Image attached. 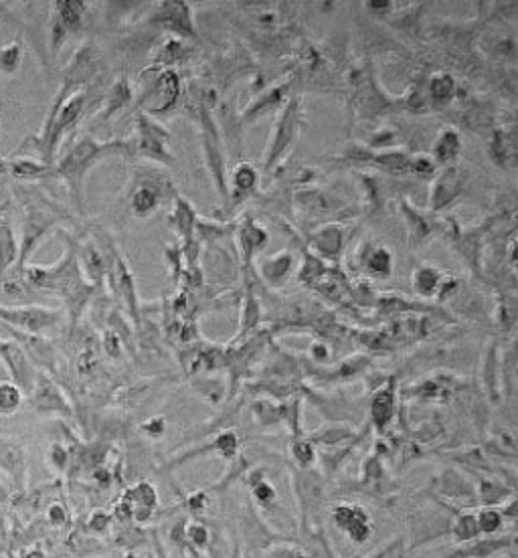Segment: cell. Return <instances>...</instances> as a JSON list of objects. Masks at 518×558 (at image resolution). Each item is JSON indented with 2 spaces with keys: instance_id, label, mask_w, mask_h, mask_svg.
I'll return each instance as SVG.
<instances>
[{
  "instance_id": "1",
  "label": "cell",
  "mask_w": 518,
  "mask_h": 558,
  "mask_svg": "<svg viewBox=\"0 0 518 558\" xmlns=\"http://www.w3.org/2000/svg\"><path fill=\"white\" fill-rule=\"evenodd\" d=\"M0 467L13 476L14 483H21L25 476V457L23 452L9 441L0 439Z\"/></svg>"
},
{
  "instance_id": "2",
  "label": "cell",
  "mask_w": 518,
  "mask_h": 558,
  "mask_svg": "<svg viewBox=\"0 0 518 558\" xmlns=\"http://www.w3.org/2000/svg\"><path fill=\"white\" fill-rule=\"evenodd\" d=\"M462 150V140H460V133L448 128L439 133L438 142L433 146V158L438 164H450L455 160V156L460 154Z\"/></svg>"
},
{
  "instance_id": "3",
  "label": "cell",
  "mask_w": 518,
  "mask_h": 558,
  "mask_svg": "<svg viewBox=\"0 0 518 558\" xmlns=\"http://www.w3.org/2000/svg\"><path fill=\"white\" fill-rule=\"evenodd\" d=\"M0 350H2L4 359H6L9 366H11V372H13L14 381H18L21 385H28V381H31V371H28L27 360H25V356H23V352L13 344H0Z\"/></svg>"
},
{
  "instance_id": "4",
  "label": "cell",
  "mask_w": 518,
  "mask_h": 558,
  "mask_svg": "<svg viewBox=\"0 0 518 558\" xmlns=\"http://www.w3.org/2000/svg\"><path fill=\"white\" fill-rule=\"evenodd\" d=\"M293 126H296V107H290L286 114H284V118H281V121H279V132H278V138L274 140V148H271V154H269V162L278 156V152H281L284 148L288 146V140L292 138L293 133Z\"/></svg>"
},
{
  "instance_id": "5",
  "label": "cell",
  "mask_w": 518,
  "mask_h": 558,
  "mask_svg": "<svg viewBox=\"0 0 518 558\" xmlns=\"http://www.w3.org/2000/svg\"><path fill=\"white\" fill-rule=\"evenodd\" d=\"M132 207L134 213L138 214V217H148V214L158 207V197H156V192H154L152 188H148V186L146 188H140V190L134 195Z\"/></svg>"
},
{
  "instance_id": "6",
  "label": "cell",
  "mask_w": 518,
  "mask_h": 558,
  "mask_svg": "<svg viewBox=\"0 0 518 558\" xmlns=\"http://www.w3.org/2000/svg\"><path fill=\"white\" fill-rule=\"evenodd\" d=\"M21 405V390L13 383L0 385V412H13Z\"/></svg>"
},
{
  "instance_id": "7",
  "label": "cell",
  "mask_w": 518,
  "mask_h": 558,
  "mask_svg": "<svg viewBox=\"0 0 518 558\" xmlns=\"http://www.w3.org/2000/svg\"><path fill=\"white\" fill-rule=\"evenodd\" d=\"M255 180H257V174H255V170H253L252 166H247V164H243V166H239V168L233 173V186H235L237 192H243V195H245L247 190H252Z\"/></svg>"
},
{
  "instance_id": "8",
  "label": "cell",
  "mask_w": 518,
  "mask_h": 558,
  "mask_svg": "<svg viewBox=\"0 0 518 558\" xmlns=\"http://www.w3.org/2000/svg\"><path fill=\"white\" fill-rule=\"evenodd\" d=\"M429 92H431L436 102H450L453 95V81L448 75H439L431 81Z\"/></svg>"
},
{
  "instance_id": "9",
  "label": "cell",
  "mask_w": 518,
  "mask_h": 558,
  "mask_svg": "<svg viewBox=\"0 0 518 558\" xmlns=\"http://www.w3.org/2000/svg\"><path fill=\"white\" fill-rule=\"evenodd\" d=\"M391 266H393V259H391V253L387 249H377L372 253L371 259H369V269L377 275H387L391 273Z\"/></svg>"
},
{
  "instance_id": "10",
  "label": "cell",
  "mask_w": 518,
  "mask_h": 558,
  "mask_svg": "<svg viewBox=\"0 0 518 558\" xmlns=\"http://www.w3.org/2000/svg\"><path fill=\"white\" fill-rule=\"evenodd\" d=\"M372 417L379 425H383L391 417V393H381L372 400Z\"/></svg>"
},
{
  "instance_id": "11",
  "label": "cell",
  "mask_w": 518,
  "mask_h": 558,
  "mask_svg": "<svg viewBox=\"0 0 518 558\" xmlns=\"http://www.w3.org/2000/svg\"><path fill=\"white\" fill-rule=\"evenodd\" d=\"M438 281H439V275L433 271V269H421V271H417L415 288H417L421 293L429 295V293L433 292V288H436Z\"/></svg>"
},
{
  "instance_id": "12",
  "label": "cell",
  "mask_w": 518,
  "mask_h": 558,
  "mask_svg": "<svg viewBox=\"0 0 518 558\" xmlns=\"http://www.w3.org/2000/svg\"><path fill=\"white\" fill-rule=\"evenodd\" d=\"M134 498L142 505H146V508L154 504V492H152V488L146 486V483H142V486L134 492Z\"/></svg>"
},
{
  "instance_id": "13",
  "label": "cell",
  "mask_w": 518,
  "mask_h": 558,
  "mask_svg": "<svg viewBox=\"0 0 518 558\" xmlns=\"http://www.w3.org/2000/svg\"><path fill=\"white\" fill-rule=\"evenodd\" d=\"M500 524V516L498 514H494V512H486V514H482V518H480V526H482V530H494L496 526Z\"/></svg>"
},
{
  "instance_id": "14",
  "label": "cell",
  "mask_w": 518,
  "mask_h": 558,
  "mask_svg": "<svg viewBox=\"0 0 518 558\" xmlns=\"http://www.w3.org/2000/svg\"><path fill=\"white\" fill-rule=\"evenodd\" d=\"M65 510L61 508V505H53L51 510H49V522L51 524H55V526H61V524H65Z\"/></svg>"
},
{
  "instance_id": "15",
  "label": "cell",
  "mask_w": 518,
  "mask_h": 558,
  "mask_svg": "<svg viewBox=\"0 0 518 558\" xmlns=\"http://www.w3.org/2000/svg\"><path fill=\"white\" fill-rule=\"evenodd\" d=\"M9 61H18V51L16 49H6L4 53H2V57H0V63H2V69H9Z\"/></svg>"
},
{
  "instance_id": "16",
  "label": "cell",
  "mask_w": 518,
  "mask_h": 558,
  "mask_svg": "<svg viewBox=\"0 0 518 558\" xmlns=\"http://www.w3.org/2000/svg\"><path fill=\"white\" fill-rule=\"evenodd\" d=\"M51 459H53L55 465L63 467V465H65V453H63V449H61V447H53V452H51Z\"/></svg>"
},
{
  "instance_id": "17",
  "label": "cell",
  "mask_w": 518,
  "mask_h": 558,
  "mask_svg": "<svg viewBox=\"0 0 518 558\" xmlns=\"http://www.w3.org/2000/svg\"><path fill=\"white\" fill-rule=\"evenodd\" d=\"M21 558H45V552L39 548H28L27 552H23Z\"/></svg>"
},
{
  "instance_id": "18",
  "label": "cell",
  "mask_w": 518,
  "mask_h": 558,
  "mask_svg": "<svg viewBox=\"0 0 518 558\" xmlns=\"http://www.w3.org/2000/svg\"><path fill=\"white\" fill-rule=\"evenodd\" d=\"M6 498H9V496H6V492H4V488L0 486V504H2V502H6Z\"/></svg>"
},
{
  "instance_id": "19",
  "label": "cell",
  "mask_w": 518,
  "mask_h": 558,
  "mask_svg": "<svg viewBox=\"0 0 518 558\" xmlns=\"http://www.w3.org/2000/svg\"><path fill=\"white\" fill-rule=\"evenodd\" d=\"M9 558H14V554H13V552H11V550H9Z\"/></svg>"
}]
</instances>
